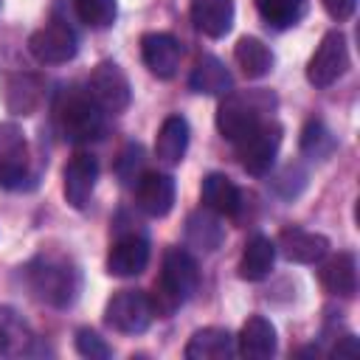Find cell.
Segmentation results:
<instances>
[{"instance_id":"d6a6232c","label":"cell","mask_w":360,"mask_h":360,"mask_svg":"<svg viewBox=\"0 0 360 360\" xmlns=\"http://www.w3.org/2000/svg\"><path fill=\"white\" fill-rule=\"evenodd\" d=\"M354 6H357V0H323L326 14H329L332 20H338V22L349 20V17L354 14Z\"/></svg>"},{"instance_id":"52a82bcc","label":"cell","mask_w":360,"mask_h":360,"mask_svg":"<svg viewBox=\"0 0 360 360\" xmlns=\"http://www.w3.org/2000/svg\"><path fill=\"white\" fill-rule=\"evenodd\" d=\"M87 96L104 112H124L132 101V87H129L127 73L115 62L104 59L93 68L90 79H87Z\"/></svg>"},{"instance_id":"f546056e","label":"cell","mask_w":360,"mask_h":360,"mask_svg":"<svg viewBox=\"0 0 360 360\" xmlns=\"http://www.w3.org/2000/svg\"><path fill=\"white\" fill-rule=\"evenodd\" d=\"M73 8H76V17L87 28H96V31L110 28L118 14L115 0H73Z\"/></svg>"},{"instance_id":"83f0119b","label":"cell","mask_w":360,"mask_h":360,"mask_svg":"<svg viewBox=\"0 0 360 360\" xmlns=\"http://www.w3.org/2000/svg\"><path fill=\"white\" fill-rule=\"evenodd\" d=\"M256 8L262 20L273 28H292L304 20L309 0H256Z\"/></svg>"},{"instance_id":"603a6c76","label":"cell","mask_w":360,"mask_h":360,"mask_svg":"<svg viewBox=\"0 0 360 360\" xmlns=\"http://www.w3.org/2000/svg\"><path fill=\"white\" fill-rule=\"evenodd\" d=\"M233 354V335L222 326H205L191 335L186 343L188 360H225Z\"/></svg>"},{"instance_id":"f1b7e54d","label":"cell","mask_w":360,"mask_h":360,"mask_svg":"<svg viewBox=\"0 0 360 360\" xmlns=\"http://www.w3.org/2000/svg\"><path fill=\"white\" fill-rule=\"evenodd\" d=\"M335 146H338V141L326 129L323 121H307V127L301 129V152L304 155L323 160V158H329L335 152Z\"/></svg>"},{"instance_id":"836d02e7","label":"cell","mask_w":360,"mask_h":360,"mask_svg":"<svg viewBox=\"0 0 360 360\" xmlns=\"http://www.w3.org/2000/svg\"><path fill=\"white\" fill-rule=\"evenodd\" d=\"M357 352H360V346H357V338H354V335H343L340 343L332 349L335 357H354Z\"/></svg>"},{"instance_id":"e0dca14e","label":"cell","mask_w":360,"mask_h":360,"mask_svg":"<svg viewBox=\"0 0 360 360\" xmlns=\"http://www.w3.org/2000/svg\"><path fill=\"white\" fill-rule=\"evenodd\" d=\"M318 281L326 292L340 295V298H352L357 292V259H354V253L340 250V253L329 256L318 270Z\"/></svg>"},{"instance_id":"8992f818","label":"cell","mask_w":360,"mask_h":360,"mask_svg":"<svg viewBox=\"0 0 360 360\" xmlns=\"http://www.w3.org/2000/svg\"><path fill=\"white\" fill-rule=\"evenodd\" d=\"M155 312H152V301L146 292L141 290H118L107 307H104V321L107 326H112L115 332L124 335H141L149 329Z\"/></svg>"},{"instance_id":"5b68a950","label":"cell","mask_w":360,"mask_h":360,"mask_svg":"<svg viewBox=\"0 0 360 360\" xmlns=\"http://www.w3.org/2000/svg\"><path fill=\"white\" fill-rule=\"evenodd\" d=\"M281 124L278 121H270L264 118L253 132H248L242 141H236V155H239V163L248 174H267L270 166L276 163V155H278V146H281Z\"/></svg>"},{"instance_id":"30bf717a","label":"cell","mask_w":360,"mask_h":360,"mask_svg":"<svg viewBox=\"0 0 360 360\" xmlns=\"http://www.w3.org/2000/svg\"><path fill=\"white\" fill-rule=\"evenodd\" d=\"M28 177V143L17 124L0 121V186L20 188Z\"/></svg>"},{"instance_id":"9a60e30c","label":"cell","mask_w":360,"mask_h":360,"mask_svg":"<svg viewBox=\"0 0 360 360\" xmlns=\"http://www.w3.org/2000/svg\"><path fill=\"white\" fill-rule=\"evenodd\" d=\"M141 56L143 65L158 76V79H172L180 68V42L166 34V31H149L141 37Z\"/></svg>"},{"instance_id":"4dcf8cb0","label":"cell","mask_w":360,"mask_h":360,"mask_svg":"<svg viewBox=\"0 0 360 360\" xmlns=\"http://www.w3.org/2000/svg\"><path fill=\"white\" fill-rule=\"evenodd\" d=\"M76 352H79L82 357H90V360H107V357L112 354V349L107 346V340H104L98 332L87 329V326L76 332Z\"/></svg>"},{"instance_id":"ac0fdd59","label":"cell","mask_w":360,"mask_h":360,"mask_svg":"<svg viewBox=\"0 0 360 360\" xmlns=\"http://www.w3.org/2000/svg\"><path fill=\"white\" fill-rule=\"evenodd\" d=\"M188 17L200 34L219 39L233 25V0H191Z\"/></svg>"},{"instance_id":"4316f807","label":"cell","mask_w":360,"mask_h":360,"mask_svg":"<svg viewBox=\"0 0 360 360\" xmlns=\"http://www.w3.org/2000/svg\"><path fill=\"white\" fill-rule=\"evenodd\" d=\"M186 239L200 250H217L219 242L225 239V231L214 217V211H194L186 222Z\"/></svg>"},{"instance_id":"3957f363","label":"cell","mask_w":360,"mask_h":360,"mask_svg":"<svg viewBox=\"0 0 360 360\" xmlns=\"http://www.w3.org/2000/svg\"><path fill=\"white\" fill-rule=\"evenodd\" d=\"M276 107V98L267 90H250V93H233L225 96L219 110H217V129L225 141L236 143L248 132H253L262 121L264 112Z\"/></svg>"},{"instance_id":"484cf974","label":"cell","mask_w":360,"mask_h":360,"mask_svg":"<svg viewBox=\"0 0 360 360\" xmlns=\"http://www.w3.org/2000/svg\"><path fill=\"white\" fill-rule=\"evenodd\" d=\"M233 59H236V65L242 68V73L248 79H262L273 70V53L256 37H242L233 48Z\"/></svg>"},{"instance_id":"8fae6325","label":"cell","mask_w":360,"mask_h":360,"mask_svg":"<svg viewBox=\"0 0 360 360\" xmlns=\"http://www.w3.org/2000/svg\"><path fill=\"white\" fill-rule=\"evenodd\" d=\"M149 264V239L138 231L118 233L107 253V273L118 278L141 276Z\"/></svg>"},{"instance_id":"2e32d148","label":"cell","mask_w":360,"mask_h":360,"mask_svg":"<svg viewBox=\"0 0 360 360\" xmlns=\"http://www.w3.org/2000/svg\"><path fill=\"white\" fill-rule=\"evenodd\" d=\"M276 250L284 253V259L298 264H315L329 253V239L323 233L307 231V228H281L276 239Z\"/></svg>"},{"instance_id":"7a4b0ae2","label":"cell","mask_w":360,"mask_h":360,"mask_svg":"<svg viewBox=\"0 0 360 360\" xmlns=\"http://www.w3.org/2000/svg\"><path fill=\"white\" fill-rule=\"evenodd\" d=\"M25 278H28L31 292L42 304H51V307H70L79 295V287H82L79 270L68 259L45 256V253L37 256L25 267Z\"/></svg>"},{"instance_id":"44dd1931","label":"cell","mask_w":360,"mask_h":360,"mask_svg":"<svg viewBox=\"0 0 360 360\" xmlns=\"http://www.w3.org/2000/svg\"><path fill=\"white\" fill-rule=\"evenodd\" d=\"M188 84L194 93H202V96H228L231 87H233V79H231V70L211 53L200 56L191 76H188Z\"/></svg>"},{"instance_id":"ffe728a7","label":"cell","mask_w":360,"mask_h":360,"mask_svg":"<svg viewBox=\"0 0 360 360\" xmlns=\"http://www.w3.org/2000/svg\"><path fill=\"white\" fill-rule=\"evenodd\" d=\"M233 340H236V349H239L242 357L264 360V357H270L276 352V326L262 315H250L242 323L239 338H233Z\"/></svg>"},{"instance_id":"5bb4252c","label":"cell","mask_w":360,"mask_h":360,"mask_svg":"<svg viewBox=\"0 0 360 360\" xmlns=\"http://www.w3.org/2000/svg\"><path fill=\"white\" fill-rule=\"evenodd\" d=\"M174 197L177 186L166 172H143L135 183V200L146 217H166L174 208Z\"/></svg>"},{"instance_id":"6da1fadb","label":"cell","mask_w":360,"mask_h":360,"mask_svg":"<svg viewBox=\"0 0 360 360\" xmlns=\"http://www.w3.org/2000/svg\"><path fill=\"white\" fill-rule=\"evenodd\" d=\"M197 284H200V270L194 256L183 248H169L163 256L160 278L155 281V292L149 295L152 312L160 318L172 315L177 307H183L194 295Z\"/></svg>"},{"instance_id":"ba28073f","label":"cell","mask_w":360,"mask_h":360,"mask_svg":"<svg viewBox=\"0 0 360 360\" xmlns=\"http://www.w3.org/2000/svg\"><path fill=\"white\" fill-rule=\"evenodd\" d=\"M346 68H349V45H346V37H343V31L332 28V31L323 34L321 45L309 56L307 79L315 87H329V84H335L346 73Z\"/></svg>"},{"instance_id":"d4e9b609","label":"cell","mask_w":360,"mask_h":360,"mask_svg":"<svg viewBox=\"0 0 360 360\" xmlns=\"http://www.w3.org/2000/svg\"><path fill=\"white\" fill-rule=\"evenodd\" d=\"M34 340L37 338L22 321V315H17L11 307H0V357L28 354L34 352Z\"/></svg>"},{"instance_id":"1f68e13d","label":"cell","mask_w":360,"mask_h":360,"mask_svg":"<svg viewBox=\"0 0 360 360\" xmlns=\"http://www.w3.org/2000/svg\"><path fill=\"white\" fill-rule=\"evenodd\" d=\"M141 160H143V149L138 146V143H129L124 152H121V158H118V174H121V180L124 183H138V172H141Z\"/></svg>"},{"instance_id":"7c38bea8","label":"cell","mask_w":360,"mask_h":360,"mask_svg":"<svg viewBox=\"0 0 360 360\" xmlns=\"http://www.w3.org/2000/svg\"><path fill=\"white\" fill-rule=\"evenodd\" d=\"M96 180H98V160L87 152H76L65 163V172H62V191H65L68 205L76 211L87 208L93 188H96Z\"/></svg>"},{"instance_id":"277c9868","label":"cell","mask_w":360,"mask_h":360,"mask_svg":"<svg viewBox=\"0 0 360 360\" xmlns=\"http://www.w3.org/2000/svg\"><path fill=\"white\" fill-rule=\"evenodd\" d=\"M56 127L70 143H90L104 135V110L82 90H68L56 101Z\"/></svg>"},{"instance_id":"7402d4cb","label":"cell","mask_w":360,"mask_h":360,"mask_svg":"<svg viewBox=\"0 0 360 360\" xmlns=\"http://www.w3.org/2000/svg\"><path fill=\"white\" fill-rule=\"evenodd\" d=\"M188 149V121L183 115H166L158 138H155V155L166 166H177Z\"/></svg>"},{"instance_id":"cb8c5ba5","label":"cell","mask_w":360,"mask_h":360,"mask_svg":"<svg viewBox=\"0 0 360 360\" xmlns=\"http://www.w3.org/2000/svg\"><path fill=\"white\" fill-rule=\"evenodd\" d=\"M273 262H276V242L256 233L248 239L245 250H242V259H239V278L245 281H262L270 276L273 270Z\"/></svg>"},{"instance_id":"9c48e42d","label":"cell","mask_w":360,"mask_h":360,"mask_svg":"<svg viewBox=\"0 0 360 360\" xmlns=\"http://www.w3.org/2000/svg\"><path fill=\"white\" fill-rule=\"evenodd\" d=\"M28 51L42 65H62V62H70L76 56L79 42H76V34L70 25L48 22L28 37Z\"/></svg>"},{"instance_id":"4fadbf2b","label":"cell","mask_w":360,"mask_h":360,"mask_svg":"<svg viewBox=\"0 0 360 360\" xmlns=\"http://www.w3.org/2000/svg\"><path fill=\"white\" fill-rule=\"evenodd\" d=\"M45 101V79L37 73H8L3 82V104L11 115H34Z\"/></svg>"},{"instance_id":"d6986e66","label":"cell","mask_w":360,"mask_h":360,"mask_svg":"<svg viewBox=\"0 0 360 360\" xmlns=\"http://www.w3.org/2000/svg\"><path fill=\"white\" fill-rule=\"evenodd\" d=\"M200 194H202V202L208 211L214 214H222V217H236L239 208H242V191L239 186L222 174V172H211L202 177V186H200Z\"/></svg>"}]
</instances>
